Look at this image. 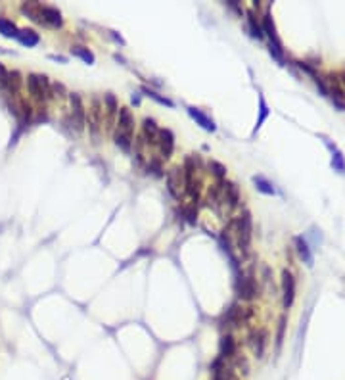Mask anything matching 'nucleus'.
<instances>
[{
  "label": "nucleus",
  "instance_id": "nucleus-1",
  "mask_svg": "<svg viewBox=\"0 0 345 380\" xmlns=\"http://www.w3.org/2000/svg\"><path fill=\"white\" fill-rule=\"evenodd\" d=\"M236 233H238V246L240 250L247 253L249 252V244H251V215L249 211H244L238 221H236Z\"/></svg>",
  "mask_w": 345,
  "mask_h": 380
},
{
  "label": "nucleus",
  "instance_id": "nucleus-2",
  "mask_svg": "<svg viewBox=\"0 0 345 380\" xmlns=\"http://www.w3.org/2000/svg\"><path fill=\"white\" fill-rule=\"evenodd\" d=\"M263 33H267L269 39H271V52H273V56L278 60V62H284L282 43H280V39H278V35H276V27H274L271 14H265V17H263Z\"/></svg>",
  "mask_w": 345,
  "mask_h": 380
},
{
  "label": "nucleus",
  "instance_id": "nucleus-3",
  "mask_svg": "<svg viewBox=\"0 0 345 380\" xmlns=\"http://www.w3.org/2000/svg\"><path fill=\"white\" fill-rule=\"evenodd\" d=\"M236 292L242 300H253L257 296V284H255V278L253 275H240L236 280Z\"/></svg>",
  "mask_w": 345,
  "mask_h": 380
},
{
  "label": "nucleus",
  "instance_id": "nucleus-4",
  "mask_svg": "<svg viewBox=\"0 0 345 380\" xmlns=\"http://www.w3.org/2000/svg\"><path fill=\"white\" fill-rule=\"evenodd\" d=\"M282 296H284L282 304H284L286 309H289L291 304H293V298H295V278L289 271L282 273Z\"/></svg>",
  "mask_w": 345,
  "mask_h": 380
},
{
  "label": "nucleus",
  "instance_id": "nucleus-5",
  "mask_svg": "<svg viewBox=\"0 0 345 380\" xmlns=\"http://www.w3.org/2000/svg\"><path fill=\"white\" fill-rule=\"evenodd\" d=\"M194 173H196V165H194V160L192 158H186L184 160V183H186V192L190 194L192 200H198V187L194 183Z\"/></svg>",
  "mask_w": 345,
  "mask_h": 380
},
{
  "label": "nucleus",
  "instance_id": "nucleus-6",
  "mask_svg": "<svg viewBox=\"0 0 345 380\" xmlns=\"http://www.w3.org/2000/svg\"><path fill=\"white\" fill-rule=\"evenodd\" d=\"M46 77H41V75H29L27 79V87H29V92L35 96V98H39V100H44L46 98V94H48V90H46Z\"/></svg>",
  "mask_w": 345,
  "mask_h": 380
},
{
  "label": "nucleus",
  "instance_id": "nucleus-7",
  "mask_svg": "<svg viewBox=\"0 0 345 380\" xmlns=\"http://www.w3.org/2000/svg\"><path fill=\"white\" fill-rule=\"evenodd\" d=\"M39 15H41V17H39L41 23H48V25H54V27H59V25L63 23L59 10L52 8V6H43V8H39Z\"/></svg>",
  "mask_w": 345,
  "mask_h": 380
},
{
  "label": "nucleus",
  "instance_id": "nucleus-8",
  "mask_svg": "<svg viewBox=\"0 0 345 380\" xmlns=\"http://www.w3.org/2000/svg\"><path fill=\"white\" fill-rule=\"evenodd\" d=\"M119 129L117 132L125 134V136H130L132 138V129H134V119H132V114H130L129 108H121L119 110Z\"/></svg>",
  "mask_w": 345,
  "mask_h": 380
},
{
  "label": "nucleus",
  "instance_id": "nucleus-9",
  "mask_svg": "<svg viewBox=\"0 0 345 380\" xmlns=\"http://www.w3.org/2000/svg\"><path fill=\"white\" fill-rule=\"evenodd\" d=\"M69 98H71L75 125H77V129L81 131V129L85 127V106H83V100H81V96H79V94H75V92H73Z\"/></svg>",
  "mask_w": 345,
  "mask_h": 380
},
{
  "label": "nucleus",
  "instance_id": "nucleus-10",
  "mask_svg": "<svg viewBox=\"0 0 345 380\" xmlns=\"http://www.w3.org/2000/svg\"><path fill=\"white\" fill-rule=\"evenodd\" d=\"M244 321V313H242V309L238 304H234V306H230L227 309V313L223 315V324H229V326H238L240 322Z\"/></svg>",
  "mask_w": 345,
  "mask_h": 380
},
{
  "label": "nucleus",
  "instance_id": "nucleus-11",
  "mask_svg": "<svg viewBox=\"0 0 345 380\" xmlns=\"http://www.w3.org/2000/svg\"><path fill=\"white\" fill-rule=\"evenodd\" d=\"M159 146H161V154L163 158H171L172 148H174V136L169 129L159 131Z\"/></svg>",
  "mask_w": 345,
  "mask_h": 380
},
{
  "label": "nucleus",
  "instance_id": "nucleus-12",
  "mask_svg": "<svg viewBox=\"0 0 345 380\" xmlns=\"http://www.w3.org/2000/svg\"><path fill=\"white\" fill-rule=\"evenodd\" d=\"M188 114H190V117L198 123V125H201L205 131H215L217 127H215V123H213V119L211 117H207L201 110H198V108H188Z\"/></svg>",
  "mask_w": 345,
  "mask_h": 380
},
{
  "label": "nucleus",
  "instance_id": "nucleus-13",
  "mask_svg": "<svg viewBox=\"0 0 345 380\" xmlns=\"http://www.w3.org/2000/svg\"><path fill=\"white\" fill-rule=\"evenodd\" d=\"M223 200L229 202L230 207H236L240 202V192L234 183H223Z\"/></svg>",
  "mask_w": 345,
  "mask_h": 380
},
{
  "label": "nucleus",
  "instance_id": "nucleus-14",
  "mask_svg": "<svg viewBox=\"0 0 345 380\" xmlns=\"http://www.w3.org/2000/svg\"><path fill=\"white\" fill-rule=\"evenodd\" d=\"M267 338H269V334H267L265 328H259V330H255V332L251 334V344H253V351H255L257 357H263V353H265Z\"/></svg>",
  "mask_w": 345,
  "mask_h": 380
},
{
  "label": "nucleus",
  "instance_id": "nucleus-15",
  "mask_svg": "<svg viewBox=\"0 0 345 380\" xmlns=\"http://www.w3.org/2000/svg\"><path fill=\"white\" fill-rule=\"evenodd\" d=\"M144 134H146L148 142H152V144H158L159 129H158V125H156V121H154V119H144Z\"/></svg>",
  "mask_w": 345,
  "mask_h": 380
},
{
  "label": "nucleus",
  "instance_id": "nucleus-16",
  "mask_svg": "<svg viewBox=\"0 0 345 380\" xmlns=\"http://www.w3.org/2000/svg\"><path fill=\"white\" fill-rule=\"evenodd\" d=\"M178 181H180V169H171V173L167 175V187H169V192H171L174 198L180 196V192H178Z\"/></svg>",
  "mask_w": 345,
  "mask_h": 380
},
{
  "label": "nucleus",
  "instance_id": "nucleus-17",
  "mask_svg": "<svg viewBox=\"0 0 345 380\" xmlns=\"http://www.w3.org/2000/svg\"><path fill=\"white\" fill-rule=\"evenodd\" d=\"M17 39H19V43L25 44V46H35V44H39V41H41L39 35L31 29L17 31Z\"/></svg>",
  "mask_w": 345,
  "mask_h": 380
},
{
  "label": "nucleus",
  "instance_id": "nucleus-18",
  "mask_svg": "<svg viewBox=\"0 0 345 380\" xmlns=\"http://www.w3.org/2000/svg\"><path fill=\"white\" fill-rule=\"evenodd\" d=\"M234 351H236L234 338L230 336V334L221 338V357H223V359H225V357H230V355H234Z\"/></svg>",
  "mask_w": 345,
  "mask_h": 380
},
{
  "label": "nucleus",
  "instance_id": "nucleus-19",
  "mask_svg": "<svg viewBox=\"0 0 345 380\" xmlns=\"http://www.w3.org/2000/svg\"><path fill=\"white\" fill-rule=\"evenodd\" d=\"M295 246H297V253H299V257L305 259V263L307 265L313 263V255H311L309 246H307V242H305L303 238H295Z\"/></svg>",
  "mask_w": 345,
  "mask_h": 380
},
{
  "label": "nucleus",
  "instance_id": "nucleus-20",
  "mask_svg": "<svg viewBox=\"0 0 345 380\" xmlns=\"http://www.w3.org/2000/svg\"><path fill=\"white\" fill-rule=\"evenodd\" d=\"M100 102H98V98H94L92 100V110H90V123H92V132L98 131V127H100Z\"/></svg>",
  "mask_w": 345,
  "mask_h": 380
},
{
  "label": "nucleus",
  "instance_id": "nucleus-21",
  "mask_svg": "<svg viewBox=\"0 0 345 380\" xmlns=\"http://www.w3.org/2000/svg\"><path fill=\"white\" fill-rule=\"evenodd\" d=\"M0 33H2L4 37H17L15 25L10 19H4V17H0Z\"/></svg>",
  "mask_w": 345,
  "mask_h": 380
},
{
  "label": "nucleus",
  "instance_id": "nucleus-22",
  "mask_svg": "<svg viewBox=\"0 0 345 380\" xmlns=\"http://www.w3.org/2000/svg\"><path fill=\"white\" fill-rule=\"evenodd\" d=\"M267 117H269V106H267L263 96H259V119H257V125H255V131L261 129V125L265 123Z\"/></svg>",
  "mask_w": 345,
  "mask_h": 380
},
{
  "label": "nucleus",
  "instance_id": "nucleus-23",
  "mask_svg": "<svg viewBox=\"0 0 345 380\" xmlns=\"http://www.w3.org/2000/svg\"><path fill=\"white\" fill-rule=\"evenodd\" d=\"M328 146H330V144H328ZM332 154H334V158H332V165H334V169H338L340 173H345V161H344L342 152H340V150H336V148H332Z\"/></svg>",
  "mask_w": 345,
  "mask_h": 380
},
{
  "label": "nucleus",
  "instance_id": "nucleus-24",
  "mask_svg": "<svg viewBox=\"0 0 345 380\" xmlns=\"http://www.w3.org/2000/svg\"><path fill=\"white\" fill-rule=\"evenodd\" d=\"M253 183L257 185V189L261 190L263 194H269V196H271V194H274V192H276L273 185H271L267 179H263V177H253Z\"/></svg>",
  "mask_w": 345,
  "mask_h": 380
},
{
  "label": "nucleus",
  "instance_id": "nucleus-25",
  "mask_svg": "<svg viewBox=\"0 0 345 380\" xmlns=\"http://www.w3.org/2000/svg\"><path fill=\"white\" fill-rule=\"evenodd\" d=\"M73 54L79 56V58L83 60V62H86V63H94V54H92L90 50L83 48V46H75V48H73Z\"/></svg>",
  "mask_w": 345,
  "mask_h": 380
},
{
  "label": "nucleus",
  "instance_id": "nucleus-26",
  "mask_svg": "<svg viewBox=\"0 0 345 380\" xmlns=\"http://www.w3.org/2000/svg\"><path fill=\"white\" fill-rule=\"evenodd\" d=\"M115 144L121 148V150L129 152L130 144H132V138H130V136H125V134H121V132H115Z\"/></svg>",
  "mask_w": 345,
  "mask_h": 380
},
{
  "label": "nucleus",
  "instance_id": "nucleus-27",
  "mask_svg": "<svg viewBox=\"0 0 345 380\" xmlns=\"http://www.w3.org/2000/svg\"><path fill=\"white\" fill-rule=\"evenodd\" d=\"M247 21H249V27H251V35L253 37H257V39H261L263 37V27L257 23V19H255V15H253V12H247Z\"/></svg>",
  "mask_w": 345,
  "mask_h": 380
},
{
  "label": "nucleus",
  "instance_id": "nucleus-28",
  "mask_svg": "<svg viewBox=\"0 0 345 380\" xmlns=\"http://www.w3.org/2000/svg\"><path fill=\"white\" fill-rule=\"evenodd\" d=\"M209 169L215 173V177L219 179H223V177L227 175V167L223 165V163H219V161H209Z\"/></svg>",
  "mask_w": 345,
  "mask_h": 380
},
{
  "label": "nucleus",
  "instance_id": "nucleus-29",
  "mask_svg": "<svg viewBox=\"0 0 345 380\" xmlns=\"http://www.w3.org/2000/svg\"><path fill=\"white\" fill-rule=\"evenodd\" d=\"M104 100L108 104V114H110V117H114L115 112H117V100H115V96L114 94H106Z\"/></svg>",
  "mask_w": 345,
  "mask_h": 380
},
{
  "label": "nucleus",
  "instance_id": "nucleus-30",
  "mask_svg": "<svg viewBox=\"0 0 345 380\" xmlns=\"http://www.w3.org/2000/svg\"><path fill=\"white\" fill-rule=\"evenodd\" d=\"M284 330H286V317H280L278 322V334H276V348L282 346V340H284Z\"/></svg>",
  "mask_w": 345,
  "mask_h": 380
},
{
  "label": "nucleus",
  "instance_id": "nucleus-31",
  "mask_svg": "<svg viewBox=\"0 0 345 380\" xmlns=\"http://www.w3.org/2000/svg\"><path fill=\"white\" fill-rule=\"evenodd\" d=\"M144 92H146V94H148L150 98H154L156 102L163 104V106H169V108H171V106H172L171 100H167V98H163V96H159L158 92H154V90H148V88H144Z\"/></svg>",
  "mask_w": 345,
  "mask_h": 380
},
{
  "label": "nucleus",
  "instance_id": "nucleus-32",
  "mask_svg": "<svg viewBox=\"0 0 345 380\" xmlns=\"http://www.w3.org/2000/svg\"><path fill=\"white\" fill-rule=\"evenodd\" d=\"M184 215H186V221L190 225H196V215H198L196 205H188L186 209H184Z\"/></svg>",
  "mask_w": 345,
  "mask_h": 380
},
{
  "label": "nucleus",
  "instance_id": "nucleus-33",
  "mask_svg": "<svg viewBox=\"0 0 345 380\" xmlns=\"http://www.w3.org/2000/svg\"><path fill=\"white\" fill-rule=\"evenodd\" d=\"M8 79H10L8 71H6V69L0 65V83H2V85H6V83H8Z\"/></svg>",
  "mask_w": 345,
  "mask_h": 380
},
{
  "label": "nucleus",
  "instance_id": "nucleus-34",
  "mask_svg": "<svg viewBox=\"0 0 345 380\" xmlns=\"http://www.w3.org/2000/svg\"><path fill=\"white\" fill-rule=\"evenodd\" d=\"M152 167H154V173H156V175H161V163H159L158 160L152 161Z\"/></svg>",
  "mask_w": 345,
  "mask_h": 380
}]
</instances>
